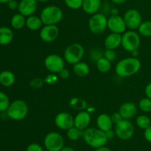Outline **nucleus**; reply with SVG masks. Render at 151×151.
I'll return each instance as SVG.
<instances>
[{"label":"nucleus","mask_w":151,"mask_h":151,"mask_svg":"<svg viewBox=\"0 0 151 151\" xmlns=\"http://www.w3.org/2000/svg\"><path fill=\"white\" fill-rule=\"evenodd\" d=\"M85 54L84 47L78 43H74L68 46L63 53L64 60L70 64H75L81 61Z\"/></svg>","instance_id":"5"},{"label":"nucleus","mask_w":151,"mask_h":151,"mask_svg":"<svg viewBox=\"0 0 151 151\" xmlns=\"http://www.w3.org/2000/svg\"><path fill=\"white\" fill-rule=\"evenodd\" d=\"M96 66H97L99 72H102V73H107L111 70V62L109 61L105 57H103L96 62Z\"/></svg>","instance_id":"27"},{"label":"nucleus","mask_w":151,"mask_h":151,"mask_svg":"<svg viewBox=\"0 0 151 151\" xmlns=\"http://www.w3.org/2000/svg\"><path fill=\"white\" fill-rule=\"evenodd\" d=\"M58 80V77L55 74L52 73L50 75H47L44 81V83H47L49 85H52V84H55V83H57Z\"/></svg>","instance_id":"37"},{"label":"nucleus","mask_w":151,"mask_h":151,"mask_svg":"<svg viewBox=\"0 0 151 151\" xmlns=\"http://www.w3.org/2000/svg\"><path fill=\"white\" fill-rule=\"evenodd\" d=\"M83 0H64L66 5L72 10H78L81 8Z\"/></svg>","instance_id":"33"},{"label":"nucleus","mask_w":151,"mask_h":151,"mask_svg":"<svg viewBox=\"0 0 151 151\" xmlns=\"http://www.w3.org/2000/svg\"><path fill=\"white\" fill-rule=\"evenodd\" d=\"M40 38L46 43L55 41L59 35V29L55 24L44 25L40 30Z\"/></svg>","instance_id":"12"},{"label":"nucleus","mask_w":151,"mask_h":151,"mask_svg":"<svg viewBox=\"0 0 151 151\" xmlns=\"http://www.w3.org/2000/svg\"><path fill=\"white\" fill-rule=\"evenodd\" d=\"M104 57L106 59H108L109 61L113 62L116 59L117 55H116L114 50H108V49H106L104 51Z\"/></svg>","instance_id":"35"},{"label":"nucleus","mask_w":151,"mask_h":151,"mask_svg":"<svg viewBox=\"0 0 151 151\" xmlns=\"http://www.w3.org/2000/svg\"><path fill=\"white\" fill-rule=\"evenodd\" d=\"M55 124L59 129L67 131L74 126V117L67 112H60L55 117Z\"/></svg>","instance_id":"14"},{"label":"nucleus","mask_w":151,"mask_h":151,"mask_svg":"<svg viewBox=\"0 0 151 151\" xmlns=\"http://www.w3.org/2000/svg\"><path fill=\"white\" fill-rule=\"evenodd\" d=\"M127 28L131 30L138 29L142 22V17L139 11L136 9H129L125 13L123 16Z\"/></svg>","instance_id":"11"},{"label":"nucleus","mask_w":151,"mask_h":151,"mask_svg":"<svg viewBox=\"0 0 151 151\" xmlns=\"http://www.w3.org/2000/svg\"><path fill=\"white\" fill-rule=\"evenodd\" d=\"M139 108L145 113L151 112V100L148 97H144L139 102Z\"/></svg>","instance_id":"32"},{"label":"nucleus","mask_w":151,"mask_h":151,"mask_svg":"<svg viewBox=\"0 0 151 151\" xmlns=\"http://www.w3.org/2000/svg\"><path fill=\"white\" fill-rule=\"evenodd\" d=\"M106 137H107L108 139H113L114 137V135H116L115 134V131H112V129L109 130V131H106Z\"/></svg>","instance_id":"44"},{"label":"nucleus","mask_w":151,"mask_h":151,"mask_svg":"<svg viewBox=\"0 0 151 151\" xmlns=\"http://www.w3.org/2000/svg\"><path fill=\"white\" fill-rule=\"evenodd\" d=\"M101 4V0H83L82 8L87 14L93 15L98 13Z\"/></svg>","instance_id":"19"},{"label":"nucleus","mask_w":151,"mask_h":151,"mask_svg":"<svg viewBox=\"0 0 151 151\" xmlns=\"http://www.w3.org/2000/svg\"><path fill=\"white\" fill-rule=\"evenodd\" d=\"M42 24H44L39 16L32 15L26 19V27L29 30L36 31L41 29Z\"/></svg>","instance_id":"23"},{"label":"nucleus","mask_w":151,"mask_h":151,"mask_svg":"<svg viewBox=\"0 0 151 151\" xmlns=\"http://www.w3.org/2000/svg\"><path fill=\"white\" fill-rule=\"evenodd\" d=\"M118 13H119V11H118L117 9L115 8V7H113V8L111 9L110 13H111V16H115V15H118Z\"/></svg>","instance_id":"46"},{"label":"nucleus","mask_w":151,"mask_h":151,"mask_svg":"<svg viewBox=\"0 0 151 151\" xmlns=\"http://www.w3.org/2000/svg\"><path fill=\"white\" fill-rule=\"evenodd\" d=\"M66 131H67L66 136H67L69 139L72 140V141H77L81 137H83L84 131L79 129V128H76L75 126H73L69 128V129H68Z\"/></svg>","instance_id":"28"},{"label":"nucleus","mask_w":151,"mask_h":151,"mask_svg":"<svg viewBox=\"0 0 151 151\" xmlns=\"http://www.w3.org/2000/svg\"><path fill=\"white\" fill-rule=\"evenodd\" d=\"M10 1H11V0H0V3H1V4H7Z\"/></svg>","instance_id":"50"},{"label":"nucleus","mask_w":151,"mask_h":151,"mask_svg":"<svg viewBox=\"0 0 151 151\" xmlns=\"http://www.w3.org/2000/svg\"><path fill=\"white\" fill-rule=\"evenodd\" d=\"M113 3L116 4H122L123 3H125L127 0H111Z\"/></svg>","instance_id":"47"},{"label":"nucleus","mask_w":151,"mask_h":151,"mask_svg":"<svg viewBox=\"0 0 151 151\" xmlns=\"http://www.w3.org/2000/svg\"><path fill=\"white\" fill-rule=\"evenodd\" d=\"M145 93L146 97H148L151 100V82L149 83L145 87Z\"/></svg>","instance_id":"43"},{"label":"nucleus","mask_w":151,"mask_h":151,"mask_svg":"<svg viewBox=\"0 0 151 151\" xmlns=\"http://www.w3.org/2000/svg\"><path fill=\"white\" fill-rule=\"evenodd\" d=\"M58 75L60 78L66 80L68 79V78H69V76H70V72L69 71V69H66V68H63V69L59 72Z\"/></svg>","instance_id":"40"},{"label":"nucleus","mask_w":151,"mask_h":151,"mask_svg":"<svg viewBox=\"0 0 151 151\" xmlns=\"http://www.w3.org/2000/svg\"><path fill=\"white\" fill-rule=\"evenodd\" d=\"M10 104V99L7 94L0 91V112H6Z\"/></svg>","instance_id":"31"},{"label":"nucleus","mask_w":151,"mask_h":151,"mask_svg":"<svg viewBox=\"0 0 151 151\" xmlns=\"http://www.w3.org/2000/svg\"><path fill=\"white\" fill-rule=\"evenodd\" d=\"M7 6H8V8L10 10H15L19 7V3L17 2L16 0H11V1H10L7 3Z\"/></svg>","instance_id":"41"},{"label":"nucleus","mask_w":151,"mask_h":151,"mask_svg":"<svg viewBox=\"0 0 151 151\" xmlns=\"http://www.w3.org/2000/svg\"><path fill=\"white\" fill-rule=\"evenodd\" d=\"M94 151H112L109 147H106V146H102V147H98V148H96Z\"/></svg>","instance_id":"45"},{"label":"nucleus","mask_w":151,"mask_h":151,"mask_svg":"<svg viewBox=\"0 0 151 151\" xmlns=\"http://www.w3.org/2000/svg\"><path fill=\"white\" fill-rule=\"evenodd\" d=\"M104 45L106 49L108 50H116L119 46L122 45V35L111 32L106 36Z\"/></svg>","instance_id":"18"},{"label":"nucleus","mask_w":151,"mask_h":151,"mask_svg":"<svg viewBox=\"0 0 151 151\" xmlns=\"http://www.w3.org/2000/svg\"><path fill=\"white\" fill-rule=\"evenodd\" d=\"M139 35L144 37H151V21H145L139 27Z\"/></svg>","instance_id":"29"},{"label":"nucleus","mask_w":151,"mask_h":151,"mask_svg":"<svg viewBox=\"0 0 151 151\" xmlns=\"http://www.w3.org/2000/svg\"><path fill=\"white\" fill-rule=\"evenodd\" d=\"M108 28L111 32L123 34L127 29L123 17L119 15L111 16L108 19Z\"/></svg>","instance_id":"13"},{"label":"nucleus","mask_w":151,"mask_h":151,"mask_svg":"<svg viewBox=\"0 0 151 151\" xmlns=\"http://www.w3.org/2000/svg\"><path fill=\"white\" fill-rule=\"evenodd\" d=\"M44 83V81L42 80L41 78H34V79L31 80L30 82H29V85H30L31 87L34 88H41L43 86Z\"/></svg>","instance_id":"36"},{"label":"nucleus","mask_w":151,"mask_h":151,"mask_svg":"<svg viewBox=\"0 0 151 151\" xmlns=\"http://www.w3.org/2000/svg\"><path fill=\"white\" fill-rule=\"evenodd\" d=\"M132 55H133V57H135V58H137L138 57V55H139V52H138V50H135V51H134V52H132Z\"/></svg>","instance_id":"49"},{"label":"nucleus","mask_w":151,"mask_h":151,"mask_svg":"<svg viewBox=\"0 0 151 151\" xmlns=\"http://www.w3.org/2000/svg\"><path fill=\"white\" fill-rule=\"evenodd\" d=\"M91 114L88 111H81L74 117V126L84 131L91 122Z\"/></svg>","instance_id":"16"},{"label":"nucleus","mask_w":151,"mask_h":151,"mask_svg":"<svg viewBox=\"0 0 151 151\" xmlns=\"http://www.w3.org/2000/svg\"><path fill=\"white\" fill-rule=\"evenodd\" d=\"M16 77L12 72L4 70L0 72V84L4 87H10L15 83Z\"/></svg>","instance_id":"22"},{"label":"nucleus","mask_w":151,"mask_h":151,"mask_svg":"<svg viewBox=\"0 0 151 151\" xmlns=\"http://www.w3.org/2000/svg\"><path fill=\"white\" fill-rule=\"evenodd\" d=\"M141 44L139 34L136 31L131 30L127 31L122 35V46L128 52H132L137 50Z\"/></svg>","instance_id":"7"},{"label":"nucleus","mask_w":151,"mask_h":151,"mask_svg":"<svg viewBox=\"0 0 151 151\" xmlns=\"http://www.w3.org/2000/svg\"><path fill=\"white\" fill-rule=\"evenodd\" d=\"M44 66L51 73L58 74L65 68L64 59L58 55H49L44 59Z\"/></svg>","instance_id":"10"},{"label":"nucleus","mask_w":151,"mask_h":151,"mask_svg":"<svg viewBox=\"0 0 151 151\" xmlns=\"http://www.w3.org/2000/svg\"><path fill=\"white\" fill-rule=\"evenodd\" d=\"M114 131L118 138L122 140H128L134 136L135 128L128 119H123L115 125Z\"/></svg>","instance_id":"9"},{"label":"nucleus","mask_w":151,"mask_h":151,"mask_svg":"<svg viewBox=\"0 0 151 151\" xmlns=\"http://www.w3.org/2000/svg\"><path fill=\"white\" fill-rule=\"evenodd\" d=\"M38 2H41V3H44V2H47V1H48L49 0H36Z\"/></svg>","instance_id":"51"},{"label":"nucleus","mask_w":151,"mask_h":151,"mask_svg":"<svg viewBox=\"0 0 151 151\" xmlns=\"http://www.w3.org/2000/svg\"><path fill=\"white\" fill-rule=\"evenodd\" d=\"M141 66V61L137 58H125L116 63L115 72L121 78H128L136 75L140 70Z\"/></svg>","instance_id":"1"},{"label":"nucleus","mask_w":151,"mask_h":151,"mask_svg":"<svg viewBox=\"0 0 151 151\" xmlns=\"http://www.w3.org/2000/svg\"><path fill=\"white\" fill-rule=\"evenodd\" d=\"M144 137L148 142L151 143V125L145 130Z\"/></svg>","instance_id":"42"},{"label":"nucleus","mask_w":151,"mask_h":151,"mask_svg":"<svg viewBox=\"0 0 151 151\" xmlns=\"http://www.w3.org/2000/svg\"><path fill=\"white\" fill-rule=\"evenodd\" d=\"M13 39V32L10 28L7 27H0V45H8Z\"/></svg>","instance_id":"21"},{"label":"nucleus","mask_w":151,"mask_h":151,"mask_svg":"<svg viewBox=\"0 0 151 151\" xmlns=\"http://www.w3.org/2000/svg\"><path fill=\"white\" fill-rule=\"evenodd\" d=\"M60 151H76L75 149L70 147H63V149H61Z\"/></svg>","instance_id":"48"},{"label":"nucleus","mask_w":151,"mask_h":151,"mask_svg":"<svg viewBox=\"0 0 151 151\" xmlns=\"http://www.w3.org/2000/svg\"><path fill=\"white\" fill-rule=\"evenodd\" d=\"M26 151H44L42 146L38 143H31L27 147Z\"/></svg>","instance_id":"38"},{"label":"nucleus","mask_w":151,"mask_h":151,"mask_svg":"<svg viewBox=\"0 0 151 151\" xmlns=\"http://www.w3.org/2000/svg\"><path fill=\"white\" fill-rule=\"evenodd\" d=\"M44 145L47 150L60 151L64 147V139L61 134L55 131H52L45 136Z\"/></svg>","instance_id":"8"},{"label":"nucleus","mask_w":151,"mask_h":151,"mask_svg":"<svg viewBox=\"0 0 151 151\" xmlns=\"http://www.w3.org/2000/svg\"><path fill=\"white\" fill-rule=\"evenodd\" d=\"M97 127L101 131L106 132L112 128L113 126V122L111 116L106 114H100L97 118L96 120Z\"/></svg>","instance_id":"20"},{"label":"nucleus","mask_w":151,"mask_h":151,"mask_svg":"<svg viewBox=\"0 0 151 151\" xmlns=\"http://www.w3.org/2000/svg\"><path fill=\"white\" fill-rule=\"evenodd\" d=\"M88 27L90 31L94 35L103 33L108 28V19L103 13H97L91 15L88 21Z\"/></svg>","instance_id":"6"},{"label":"nucleus","mask_w":151,"mask_h":151,"mask_svg":"<svg viewBox=\"0 0 151 151\" xmlns=\"http://www.w3.org/2000/svg\"><path fill=\"white\" fill-rule=\"evenodd\" d=\"M38 8V1L36 0H20L18 10L19 13L28 17L35 13Z\"/></svg>","instance_id":"15"},{"label":"nucleus","mask_w":151,"mask_h":151,"mask_svg":"<svg viewBox=\"0 0 151 151\" xmlns=\"http://www.w3.org/2000/svg\"><path fill=\"white\" fill-rule=\"evenodd\" d=\"M10 24L14 29L19 30V29H22L24 27L26 26L25 16L19 13L13 15V17L11 18V20H10Z\"/></svg>","instance_id":"25"},{"label":"nucleus","mask_w":151,"mask_h":151,"mask_svg":"<svg viewBox=\"0 0 151 151\" xmlns=\"http://www.w3.org/2000/svg\"><path fill=\"white\" fill-rule=\"evenodd\" d=\"M89 66L85 62L80 61L73 65L74 73L78 77L83 78V77L87 76L89 73Z\"/></svg>","instance_id":"24"},{"label":"nucleus","mask_w":151,"mask_h":151,"mask_svg":"<svg viewBox=\"0 0 151 151\" xmlns=\"http://www.w3.org/2000/svg\"><path fill=\"white\" fill-rule=\"evenodd\" d=\"M83 138L88 146L94 149L106 145L109 140L106 133L98 128H87L84 130Z\"/></svg>","instance_id":"2"},{"label":"nucleus","mask_w":151,"mask_h":151,"mask_svg":"<svg viewBox=\"0 0 151 151\" xmlns=\"http://www.w3.org/2000/svg\"><path fill=\"white\" fill-rule=\"evenodd\" d=\"M46 151H49V150H46Z\"/></svg>","instance_id":"52"},{"label":"nucleus","mask_w":151,"mask_h":151,"mask_svg":"<svg viewBox=\"0 0 151 151\" xmlns=\"http://www.w3.org/2000/svg\"><path fill=\"white\" fill-rule=\"evenodd\" d=\"M119 112L125 119H133L137 113V107L132 102H126L122 103L119 109Z\"/></svg>","instance_id":"17"},{"label":"nucleus","mask_w":151,"mask_h":151,"mask_svg":"<svg viewBox=\"0 0 151 151\" xmlns=\"http://www.w3.org/2000/svg\"><path fill=\"white\" fill-rule=\"evenodd\" d=\"M69 106L72 109L80 111H84L88 108V105H87L86 100L82 98H80V97H73L71 99L69 103Z\"/></svg>","instance_id":"26"},{"label":"nucleus","mask_w":151,"mask_h":151,"mask_svg":"<svg viewBox=\"0 0 151 151\" xmlns=\"http://www.w3.org/2000/svg\"><path fill=\"white\" fill-rule=\"evenodd\" d=\"M136 124L139 128L145 130L151 125V120L150 118L146 115H139L136 119Z\"/></svg>","instance_id":"30"},{"label":"nucleus","mask_w":151,"mask_h":151,"mask_svg":"<svg viewBox=\"0 0 151 151\" xmlns=\"http://www.w3.org/2000/svg\"><path fill=\"white\" fill-rule=\"evenodd\" d=\"M103 57H104V51H103L101 49H93L90 52V59L92 61L97 62Z\"/></svg>","instance_id":"34"},{"label":"nucleus","mask_w":151,"mask_h":151,"mask_svg":"<svg viewBox=\"0 0 151 151\" xmlns=\"http://www.w3.org/2000/svg\"><path fill=\"white\" fill-rule=\"evenodd\" d=\"M111 117L112 122H113V123L114 124V125H116V124H117L118 122H119L121 120L123 119V118L121 116L119 112H115V113H114L111 116Z\"/></svg>","instance_id":"39"},{"label":"nucleus","mask_w":151,"mask_h":151,"mask_svg":"<svg viewBox=\"0 0 151 151\" xmlns=\"http://www.w3.org/2000/svg\"><path fill=\"white\" fill-rule=\"evenodd\" d=\"M63 13L61 8L55 5H49L41 12L40 18L44 25L57 24L63 19Z\"/></svg>","instance_id":"3"},{"label":"nucleus","mask_w":151,"mask_h":151,"mask_svg":"<svg viewBox=\"0 0 151 151\" xmlns=\"http://www.w3.org/2000/svg\"><path fill=\"white\" fill-rule=\"evenodd\" d=\"M29 108L24 100H16L10 103L7 111V116L15 121H20L24 119L28 114Z\"/></svg>","instance_id":"4"}]
</instances>
